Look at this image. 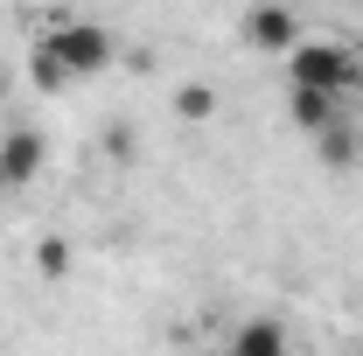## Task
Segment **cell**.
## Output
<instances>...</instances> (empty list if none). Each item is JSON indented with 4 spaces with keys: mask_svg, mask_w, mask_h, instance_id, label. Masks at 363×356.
<instances>
[{
    "mask_svg": "<svg viewBox=\"0 0 363 356\" xmlns=\"http://www.w3.org/2000/svg\"><path fill=\"white\" fill-rule=\"evenodd\" d=\"M230 350L238 356H286V328L279 321H245V328H230Z\"/></svg>",
    "mask_w": 363,
    "mask_h": 356,
    "instance_id": "obj_7",
    "label": "cell"
},
{
    "mask_svg": "<svg viewBox=\"0 0 363 356\" xmlns=\"http://www.w3.org/2000/svg\"><path fill=\"white\" fill-rule=\"evenodd\" d=\"M175 112H182V119H210V112H217V91H210V84H182L175 91Z\"/></svg>",
    "mask_w": 363,
    "mask_h": 356,
    "instance_id": "obj_8",
    "label": "cell"
},
{
    "mask_svg": "<svg viewBox=\"0 0 363 356\" xmlns=\"http://www.w3.org/2000/svg\"><path fill=\"white\" fill-rule=\"evenodd\" d=\"M245 43L259 49V56H286V49L301 43V21H294V7H279V0H259V7L245 14Z\"/></svg>",
    "mask_w": 363,
    "mask_h": 356,
    "instance_id": "obj_3",
    "label": "cell"
},
{
    "mask_svg": "<svg viewBox=\"0 0 363 356\" xmlns=\"http://www.w3.org/2000/svg\"><path fill=\"white\" fill-rule=\"evenodd\" d=\"M350 112V98H335V91H308V84H286V119H294V133L315 140L321 126H335Z\"/></svg>",
    "mask_w": 363,
    "mask_h": 356,
    "instance_id": "obj_4",
    "label": "cell"
},
{
    "mask_svg": "<svg viewBox=\"0 0 363 356\" xmlns=\"http://www.w3.org/2000/svg\"><path fill=\"white\" fill-rule=\"evenodd\" d=\"M279 63H286V84L335 91V98H357L363 91V49H350V43H308L301 35Z\"/></svg>",
    "mask_w": 363,
    "mask_h": 356,
    "instance_id": "obj_2",
    "label": "cell"
},
{
    "mask_svg": "<svg viewBox=\"0 0 363 356\" xmlns=\"http://www.w3.org/2000/svg\"><path fill=\"white\" fill-rule=\"evenodd\" d=\"M35 175H43V133L35 126H14L0 140V189H28Z\"/></svg>",
    "mask_w": 363,
    "mask_h": 356,
    "instance_id": "obj_5",
    "label": "cell"
},
{
    "mask_svg": "<svg viewBox=\"0 0 363 356\" xmlns=\"http://www.w3.org/2000/svg\"><path fill=\"white\" fill-rule=\"evenodd\" d=\"M315 154L335 168V175H350V168L363 161V140H357V126H350V112H342L335 126H321V133H315Z\"/></svg>",
    "mask_w": 363,
    "mask_h": 356,
    "instance_id": "obj_6",
    "label": "cell"
},
{
    "mask_svg": "<svg viewBox=\"0 0 363 356\" xmlns=\"http://www.w3.org/2000/svg\"><path fill=\"white\" fill-rule=\"evenodd\" d=\"M112 28L105 21H84V14H70V21H49L35 49H28V77L35 91H70V84H91V77H105L112 70Z\"/></svg>",
    "mask_w": 363,
    "mask_h": 356,
    "instance_id": "obj_1",
    "label": "cell"
},
{
    "mask_svg": "<svg viewBox=\"0 0 363 356\" xmlns=\"http://www.w3.org/2000/svg\"><path fill=\"white\" fill-rule=\"evenodd\" d=\"M35 272H43V279H63V272H70V245H63V238H43V245H35Z\"/></svg>",
    "mask_w": 363,
    "mask_h": 356,
    "instance_id": "obj_9",
    "label": "cell"
}]
</instances>
